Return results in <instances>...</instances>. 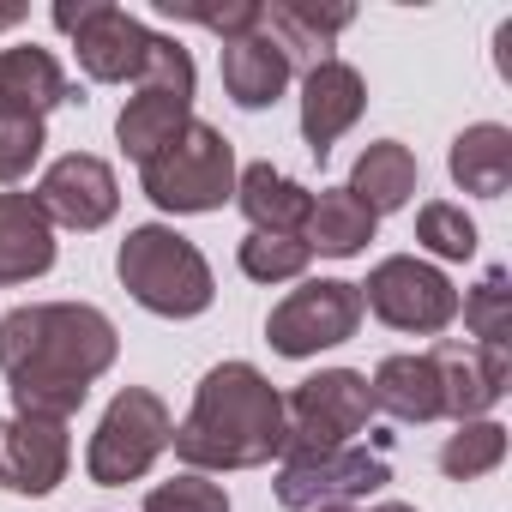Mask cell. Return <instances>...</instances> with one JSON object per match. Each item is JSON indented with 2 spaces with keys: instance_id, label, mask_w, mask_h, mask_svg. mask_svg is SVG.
Segmentation results:
<instances>
[{
  "instance_id": "obj_24",
  "label": "cell",
  "mask_w": 512,
  "mask_h": 512,
  "mask_svg": "<svg viewBox=\"0 0 512 512\" xmlns=\"http://www.w3.org/2000/svg\"><path fill=\"white\" fill-rule=\"evenodd\" d=\"M458 308H464V326L476 332V350H482V356H512V284H506L500 266H494Z\"/></svg>"
},
{
  "instance_id": "obj_12",
  "label": "cell",
  "mask_w": 512,
  "mask_h": 512,
  "mask_svg": "<svg viewBox=\"0 0 512 512\" xmlns=\"http://www.w3.org/2000/svg\"><path fill=\"white\" fill-rule=\"evenodd\" d=\"M31 199L43 205L49 223H67V229L85 235V229H103V223L115 217L121 187H115V169H109L103 157H91V151H67V157H55V163L43 169V181H37Z\"/></svg>"
},
{
  "instance_id": "obj_28",
  "label": "cell",
  "mask_w": 512,
  "mask_h": 512,
  "mask_svg": "<svg viewBox=\"0 0 512 512\" xmlns=\"http://www.w3.org/2000/svg\"><path fill=\"white\" fill-rule=\"evenodd\" d=\"M416 241L434 253V260H470L476 253V223L464 217V205L434 199V205L416 211Z\"/></svg>"
},
{
  "instance_id": "obj_27",
  "label": "cell",
  "mask_w": 512,
  "mask_h": 512,
  "mask_svg": "<svg viewBox=\"0 0 512 512\" xmlns=\"http://www.w3.org/2000/svg\"><path fill=\"white\" fill-rule=\"evenodd\" d=\"M308 260H314V253H308L302 235H260V229H253L241 241V272L253 284H290V278L308 272Z\"/></svg>"
},
{
  "instance_id": "obj_7",
  "label": "cell",
  "mask_w": 512,
  "mask_h": 512,
  "mask_svg": "<svg viewBox=\"0 0 512 512\" xmlns=\"http://www.w3.org/2000/svg\"><path fill=\"white\" fill-rule=\"evenodd\" d=\"M169 434H175V422H169V404H163L157 392H145V386L115 392V404L103 410V422H97V434H91V452H85L91 482H97V488H127V482H139V476L169 452Z\"/></svg>"
},
{
  "instance_id": "obj_19",
  "label": "cell",
  "mask_w": 512,
  "mask_h": 512,
  "mask_svg": "<svg viewBox=\"0 0 512 512\" xmlns=\"http://www.w3.org/2000/svg\"><path fill=\"white\" fill-rule=\"evenodd\" d=\"M235 205L260 235H302L308 211H314V193L302 181H290L284 169H272V163H247L235 175Z\"/></svg>"
},
{
  "instance_id": "obj_20",
  "label": "cell",
  "mask_w": 512,
  "mask_h": 512,
  "mask_svg": "<svg viewBox=\"0 0 512 512\" xmlns=\"http://www.w3.org/2000/svg\"><path fill=\"white\" fill-rule=\"evenodd\" d=\"M350 19H356L350 7H320V0H272V7H260V25L284 43L290 67L296 61H308V67L332 61L326 49H332L338 31H350Z\"/></svg>"
},
{
  "instance_id": "obj_30",
  "label": "cell",
  "mask_w": 512,
  "mask_h": 512,
  "mask_svg": "<svg viewBox=\"0 0 512 512\" xmlns=\"http://www.w3.org/2000/svg\"><path fill=\"white\" fill-rule=\"evenodd\" d=\"M145 512H229V494H223V482L175 476V482H157L145 494Z\"/></svg>"
},
{
  "instance_id": "obj_25",
  "label": "cell",
  "mask_w": 512,
  "mask_h": 512,
  "mask_svg": "<svg viewBox=\"0 0 512 512\" xmlns=\"http://www.w3.org/2000/svg\"><path fill=\"white\" fill-rule=\"evenodd\" d=\"M500 458H506V428L488 422V416L458 422V434L440 446V470H446L452 482H476V476L500 470Z\"/></svg>"
},
{
  "instance_id": "obj_8",
  "label": "cell",
  "mask_w": 512,
  "mask_h": 512,
  "mask_svg": "<svg viewBox=\"0 0 512 512\" xmlns=\"http://www.w3.org/2000/svg\"><path fill=\"white\" fill-rule=\"evenodd\" d=\"M362 308H374V320H386L392 332H416V338H440L458 320V290L446 284L440 266L416 260V253H392L368 272Z\"/></svg>"
},
{
  "instance_id": "obj_2",
  "label": "cell",
  "mask_w": 512,
  "mask_h": 512,
  "mask_svg": "<svg viewBox=\"0 0 512 512\" xmlns=\"http://www.w3.org/2000/svg\"><path fill=\"white\" fill-rule=\"evenodd\" d=\"M175 458L199 470H260L284 458V392L253 368V362H217L199 392L187 422L169 434Z\"/></svg>"
},
{
  "instance_id": "obj_34",
  "label": "cell",
  "mask_w": 512,
  "mask_h": 512,
  "mask_svg": "<svg viewBox=\"0 0 512 512\" xmlns=\"http://www.w3.org/2000/svg\"><path fill=\"white\" fill-rule=\"evenodd\" d=\"M320 512H356V506H320Z\"/></svg>"
},
{
  "instance_id": "obj_10",
  "label": "cell",
  "mask_w": 512,
  "mask_h": 512,
  "mask_svg": "<svg viewBox=\"0 0 512 512\" xmlns=\"http://www.w3.org/2000/svg\"><path fill=\"white\" fill-rule=\"evenodd\" d=\"M356 326H362V290L344 284V278H308L302 290H290V296L272 308L266 344H272L278 356L302 362V356H320V350L356 338Z\"/></svg>"
},
{
  "instance_id": "obj_26",
  "label": "cell",
  "mask_w": 512,
  "mask_h": 512,
  "mask_svg": "<svg viewBox=\"0 0 512 512\" xmlns=\"http://www.w3.org/2000/svg\"><path fill=\"white\" fill-rule=\"evenodd\" d=\"M434 356H440V380H446V416H452V422H476L482 410H494V404H500V392H494V386L482 380V368H476V350L440 344Z\"/></svg>"
},
{
  "instance_id": "obj_13",
  "label": "cell",
  "mask_w": 512,
  "mask_h": 512,
  "mask_svg": "<svg viewBox=\"0 0 512 512\" xmlns=\"http://www.w3.org/2000/svg\"><path fill=\"white\" fill-rule=\"evenodd\" d=\"M67 422L55 416H13L0 422V488L13 494H55L67 482Z\"/></svg>"
},
{
  "instance_id": "obj_18",
  "label": "cell",
  "mask_w": 512,
  "mask_h": 512,
  "mask_svg": "<svg viewBox=\"0 0 512 512\" xmlns=\"http://www.w3.org/2000/svg\"><path fill=\"white\" fill-rule=\"evenodd\" d=\"M55 266V223L31 193H0V284H31Z\"/></svg>"
},
{
  "instance_id": "obj_14",
  "label": "cell",
  "mask_w": 512,
  "mask_h": 512,
  "mask_svg": "<svg viewBox=\"0 0 512 512\" xmlns=\"http://www.w3.org/2000/svg\"><path fill=\"white\" fill-rule=\"evenodd\" d=\"M362 109H368V85H362L356 67L320 61V67L302 73V139H308V151H314L320 163H326L332 145L362 121Z\"/></svg>"
},
{
  "instance_id": "obj_16",
  "label": "cell",
  "mask_w": 512,
  "mask_h": 512,
  "mask_svg": "<svg viewBox=\"0 0 512 512\" xmlns=\"http://www.w3.org/2000/svg\"><path fill=\"white\" fill-rule=\"evenodd\" d=\"M290 73H296L290 55L266 25H253L247 37L223 43V91H229L235 109H272L290 91Z\"/></svg>"
},
{
  "instance_id": "obj_22",
  "label": "cell",
  "mask_w": 512,
  "mask_h": 512,
  "mask_svg": "<svg viewBox=\"0 0 512 512\" xmlns=\"http://www.w3.org/2000/svg\"><path fill=\"white\" fill-rule=\"evenodd\" d=\"M374 211L350 193V187H320L314 193V211H308V253H326V260H350V253H362L374 241Z\"/></svg>"
},
{
  "instance_id": "obj_11",
  "label": "cell",
  "mask_w": 512,
  "mask_h": 512,
  "mask_svg": "<svg viewBox=\"0 0 512 512\" xmlns=\"http://www.w3.org/2000/svg\"><path fill=\"white\" fill-rule=\"evenodd\" d=\"M386 434H374V446H344L326 458H302V464H278V506L290 512H320V506H350L374 488L392 482V458H386Z\"/></svg>"
},
{
  "instance_id": "obj_1",
  "label": "cell",
  "mask_w": 512,
  "mask_h": 512,
  "mask_svg": "<svg viewBox=\"0 0 512 512\" xmlns=\"http://www.w3.org/2000/svg\"><path fill=\"white\" fill-rule=\"evenodd\" d=\"M121 356L115 320L91 302H25L0 320V374L13 392V416L67 422L91 380H103Z\"/></svg>"
},
{
  "instance_id": "obj_3",
  "label": "cell",
  "mask_w": 512,
  "mask_h": 512,
  "mask_svg": "<svg viewBox=\"0 0 512 512\" xmlns=\"http://www.w3.org/2000/svg\"><path fill=\"white\" fill-rule=\"evenodd\" d=\"M115 272H121V290L145 308V314H163V320H193L211 308L217 284H211V266L205 253L175 235L169 223H139L127 229L121 253H115Z\"/></svg>"
},
{
  "instance_id": "obj_5",
  "label": "cell",
  "mask_w": 512,
  "mask_h": 512,
  "mask_svg": "<svg viewBox=\"0 0 512 512\" xmlns=\"http://www.w3.org/2000/svg\"><path fill=\"white\" fill-rule=\"evenodd\" d=\"M187 127H193V55L175 37H157L151 61L139 73V97H127V109L115 121V139L133 163H151Z\"/></svg>"
},
{
  "instance_id": "obj_21",
  "label": "cell",
  "mask_w": 512,
  "mask_h": 512,
  "mask_svg": "<svg viewBox=\"0 0 512 512\" xmlns=\"http://www.w3.org/2000/svg\"><path fill=\"white\" fill-rule=\"evenodd\" d=\"M446 169H452V181H458L464 193L500 199V193L512 187V127H500V121L464 127V133L452 139V151H446Z\"/></svg>"
},
{
  "instance_id": "obj_9",
  "label": "cell",
  "mask_w": 512,
  "mask_h": 512,
  "mask_svg": "<svg viewBox=\"0 0 512 512\" xmlns=\"http://www.w3.org/2000/svg\"><path fill=\"white\" fill-rule=\"evenodd\" d=\"M55 25L73 37V49H79V67H85V79H97V85H139V73H145V61H151V43H157V31H145L133 13H121L115 0H61L55 7Z\"/></svg>"
},
{
  "instance_id": "obj_33",
  "label": "cell",
  "mask_w": 512,
  "mask_h": 512,
  "mask_svg": "<svg viewBox=\"0 0 512 512\" xmlns=\"http://www.w3.org/2000/svg\"><path fill=\"white\" fill-rule=\"evenodd\" d=\"M19 19H25V13H19V7H7V13H0V31H7V25H19Z\"/></svg>"
},
{
  "instance_id": "obj_31",
  "label": "cell",
  "mask_w": 512,
  "mask_h": 512,
  "mask_svg": "<svg viewBox=\"0 0 512 512\" xmlns=\"http://www.w3.org/2000/svg\"><path fill=\"white\" fill-rule=\"evenodd\" d=\"M43 121H0V181H19V175H31V163L43 157Z\"/></svg>"
},
{
  "instance_id": "obj_17",
  "label": "cell",
  "mask_w": 512,
  "mask_h": 512,
  "mask_svg": "<svg viewBox=\"0 0 512 512\" xmlns=\"http://www.w3.org/2000/svg\"><path fill=\"white\" fill-rule=\"evenodd\" d=\"M374 410H386L392 422H440L446 416V380H440V356H386L368 380Z\"/></svg>"
},
{
  "instance_id": "obj_6",
  "label": "cell",
  "mask_w": 512,
  "mask_h": 512,
  "mask_svg": "<svg viewBox=\"0 0 512 512\" xmlns=\"http://www.w3.org/2000/svg\"><path fill=\"white\" fill-rule=\"evenodd\" d=\"M139 181L157 211H175V217L223 211V199L235 193V151L217 127L193 121L175 145H163L151 163H139Z\"/></svg>"
},
{
  "instance_id": "obj_15",
  "label": "cell",
  "mask_w": 512,
  "mask_h": 512,
  "mask_svg": "<svg viewBox=\"0 0 512 512\" xmlns=\"http://www.w3.org/2000/svg\"><path fill=\"white\" fill-rule=\"evenodd\" d=\"M61 103H85L49 49H0V121H43Z\"/></svg>"
},
{
  "instance_id": "obj_4",
  "label": "cell",
  "mask_w": 512,
  "mask_h": 512,
  "mask_svg": "<svg viewBox=\"0 0 512 512\" xmlns=\"http://www.w3.org/2000/svg\"><path fill=\"white\" fill-rule=\"evenodd\" d=\"M374 422V392L368 374L356 368H320L284 398V464L326 458L356 446V434Z\"/></svg>"
},
{
  "instance_id": "obj_29",
  "label": "cell",
  "mask_w": 512,
  "mask_h": 512,
  "mask_svg": "<svg viewBox=\"0 0 512 512\" xmlns=\"http://www.w3.org/2000/svg\"><path fill=\"white\" fill-rule=\"evenodd\" d=\"M163 19H187V25H205L217 31L223 43L229 37H247L253 25H260V0H223V7H187V0H157Z\"/></svg>"
},
{
  "instance_id": "obj_32",
  "label": "cell",
  "mask_w": 512,
  "mask_h": 512,
  "mask_svg": "<svg viewBox=\"0 0 512 512\" xmlns=\"http://www.w3.org/2000/svg\"><path fill=\"white\" fill-rule=\"evenodd\" d=\"M374 512H416V506H404V500H380Z\"/></svg>"
},
{
  "instance_id": "obj_23",
  "label": "cell",
  "mask_w": 512,
  "mask_h": 512,
  "mask_svg": "<svg viewBox=\"0 0 512 512\" xmlns=\"http://www.w3.org/2000/svg\"><path fill=\"white\" fill-rule=\"evenodd\" d=\"M416 181H422V169H416L410 145H398V139H374V145L356 157V169H350V193H356L374 217L404 211L410 193H416Z\"/></svg>"
}]
</instances>
